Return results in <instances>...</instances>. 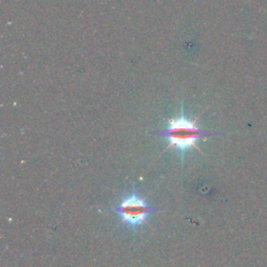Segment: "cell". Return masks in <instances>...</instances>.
<instances>
[{"mask_svg": "<svg viewBox=\"0 0 267 267\" xmlns=\"http://www.w3.org/2000/svg\"><path fill=\"white\" fill-rule=\"evenodd\" d=\"M160 135L165 137L170 148H175L184 158V155L192 148H196V143L199 138L207 135V132L181 114L178 118L170 119L167 127L160 132Z\"/></svg>", "mask_w": 267, "mask_h": 267, "instance_id": "1", "label": "cell"}, {"mask_svg": "<svg viewBox=\"0 0 267 267\" xmlns=\"http://www.w3.org/2000/svg\"><path fill=\"white\" fill-rule=\"evenodd\" d=\"M113 211L127 228L136 229L144 224L149 216L157 212L158 209L153 207L145 198L132 191L129 195L122 198Z\"/></svg>", "mask_w": 267, "mask_h": 267, "instance_id": "2", "label": "cell"}]
</instances>
